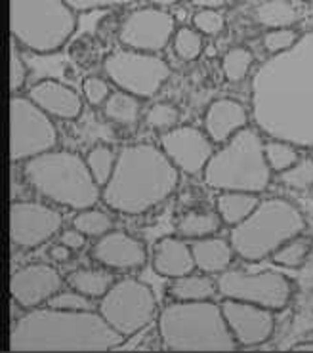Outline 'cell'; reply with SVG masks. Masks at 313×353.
Returning <instances> with one entry per match:
<instances>
[{
  "mask_svg": "<svg viewBox=\"0 0 313 353\" xmlns=\"http://www.w3.org/2000/svg\"><path fill=\"white\" fill-rule=\"evenodd\" d=\"M156 332L168 352H233L239 350L214 300L174 302L156 317Z\"/></svg>",
  "mask_w": 313,
  "mask_h": 353,
  "instance_id": "277c9868",
  "label": "cell"
},
{
  "mask_svg": "<svg viewBox=\"0 0 313 353\" xmlns=\"http://www.w3.org/2000/svg\"><path fill=\"white\" fill-rule=\"evenodd\" d=\"M23 178L42 199L69 210H84L101 201L86 159L74 151L52 149L23 163Z\"/></svg>",
  "mask_w": 313,
  "mask_h": 353,
  "instance_id": "5b68a950",
  "label": "cell"
},
{
  "mask_svg": "<svg viewBox=\"0 0 313 353\" xmlns=\"http://www.w3.org/2000/svg\"><path fill=\"white\" fill-rule=\"evenodd\" d=\"M67 4L77 12H94V10H109V8H121L128 6L134 0H65Z\"/></svg>",
  "mask_w": 313,
  "mask_h": 353,
  "instance_id": "b9f144b4",
  "label": "cell"
},
{
  "mask_svg": "<svg viewBox=\"0 0 313 353\" xmlns=\"http://www.w3.org/2000/svg\"><path fill=\"white\" fill-rule=\"evenodd\" d=\"M191 25L205 37H218L225 29V17L220 10L197 8L191 17Z\"/></svg>",
  "mask_w": 313,
  "mask_h": 353,
  "instance_id": "f35d334b",
  "label": "cell"
},
{
  "mask_svg": "<svg viewBox=\"0 0 313 353\" xmlns=\"http://www.w3.org/2000/svg\"><path fill=\"white\" fill-rule=\"evenodd\" d=\"M218 294L222 300H239L262 305L272 312H283L294 298V283L277 271L248 273L228 270L218 275Z\"/></svg>",
  "mask_w": 313,
  "mask_h": 353,
  "instance_id": "8fae6325",
  "label": "cell"
},
{
  "mask_svg": "<svg viewBox=\"0 0 313 353\" xmlns=\"http://www.w3.org/2000/svg\"><path fill=\"white\" fill-rule=\"evenodd\" d=\"M46 305L58 307V310H69V312H88V310H94V300L69 287L67 290L61 288Z\"/></svg>",
  "mask_w": 313,
  "mask_h": 353,
  "instance_id": "ab89813d",
  "label": "cell"
},
{
  "mask_svg": "<svg viewBox=\"0 0 313 353\" xmlns=\"http://www.w3.org/2000/svg\"><path fill=\"white\" fill-rule=\"evenodd\" d=\"M71 225L84 233L88 239H99L109 231L115 230V220L108 210H99L96 206H90L84 210H77Z\"/></svg>",
  "mask_w": 313,
  "mask_h": 353,
  "instance_id": "f1b7e54d",
  "label": "cell"
},
{
  "mask_svg": "<svg viewBox=\"0 0 313 353\" xmlns=\"http://www.w3.org/2000/svg\"><path fill=\"white\" fill-rule=\"evenodd\" d=\"M300 39L294 27H285V29H267L262 37V46L270 56H279L290 50Z\"/></svg>",
  "mask_w": 313,
  "mask_h": 353,
  "instance_id": "8d00e7d4",
  "label": "cell"
},
{
  "mask_svg": "<svg viewBox=\"0 0 313 353\" xmlns=\"http://www.w3.org/2000/svg\"><path fill=\"white\" fill-rule=\"evenodd\" d=\"M29 79V65L23 58V48L12 39V52H10V88L16 96L23 90Z\"/></svg>",
  "mask_w": 313,
  "mask_h": 353,
  "instance_id": "74e56055",
  "label": "cell"
},
{
  "mask_svg": "<svg viewBox=\"0 0 313 353\" xmlns=\"http://www.w3.org/2000/svg\"><path fill=\"white\" fill-rule=\"evenodd\" d=\"M304 2H310V4H313V0H304Z\"/></svg>",
  "mask_w": 313,
  "mask_h": 353,
  "instance_id": "c3c4849f",
  "label": "cell"
},
{
  "mask_svg": "<svg viewBox=\"0 0 313 353\" xmlns=\"http://www.w3.org/2000/svg\"><path fill=\"white\" fill-rule=\"evenodd\" d=\"M214 145L205 130L191 124H178L172 130L161 134L159 140V148L165 151L170 163L188 176L205 172L208 161L214 155Z\"/></svg>",
  "mask_w": 313,
  "mask_h": 353,
  "instance_id": "9a60e30c",
  "label": "cell"
},
{
  "mask_svg": "<svg viewBox=\"0 0 313 353\" xmlns=\"http://www.w3.org/2000/svg\"><path fill=\"white\" fill-rule=\"evenodd\" d=\"M305 231V218L296 205L281 197L260 201L256 210L239 225L231 228L230 243L235 254L245 262H262L272 258L289 239Z\"/></svg>",
  "mask_w": 313,
  "mask_h": 353,
  "instance_id": "52a82bcc",
  "label": "cell"
},
{
  "mask_svg": "<svg viewBox=\"0 0 313 353\" xmlns=\"http://www.w3.org/2000/svg\"><path fill=\"white\" fill-rule=\"evenodd\" d=\"M151 268L165 279H176L195 271V258L191 245L180 235L159 239L151 254Z\"/></svg>",
  "mask_w": 313,
  "mask_h": 353,
  "instance_id": "44dd1931",
  "label": "cell"
},
{
  "mask_svg": "<svg viewBox=\"0 0 313 353\" xmlns=\"http://www.w3.org/2000/svg\"><path fill=\"white\" fill-rule=\"evenodd\" d=\"M230 0H191V4L195 8H206V10H222Z\"/></svg>",
  "mask_w": 313,
  "mask_h": 353,
  "instance_id": "f6af8a7d",
  "label": "cell"
},
{
  "mask_svg": "<svg viewBox=\"0 0 313 353\" xmlns=\"http://www.w3.org/2000/svg\"><path fill=\"white\" fill-rule=\"evenodd\" d=\"M250 115L265 138L313 149V31L256 69Z\"/></svg>",
  "mask_w": 313,
  "mask_h": 353,
  "instance_id": "6da1fadb",
  "label": "cell"
},
{
  "mask_svg": "<svg viewBox=\"0 0 313 353\" xmlns=\"http://www.w3.org/2000/svg\"><path fill=\"white\" fill-rule=\"evenodd\" d=\"M12 163L23 165L58 145V128L34 101L16 94L12 98Z\"/></svg>",
  "mask_w": 313,
  "mask_h": 353,
  "instance_id": "7c38bea8",
  "label": "cell"
},
{
  "mask_svg": "<svg viewBox=\"0 0 313 353\" xmlns=\"http://www.w3.org/2000/svg\"><path fill=\"white\" fill-rule=\"evenodd\" d=\"M195 268L197 271L208 275H222L223 271L231 270V263L235 260V250L231 247L230 239L222 237H205L191 243Z\"/></svg>",
  "mask_w": 313,
  "mask_h": 353,
  "instance_id": "7402d4cb",
  "label": "cell"
},
{
  "mask_svg": "<svg viewBox=\"0 0 313 353\" xmlns=\"http://www.w3.org/2000/svg\"><path fill=\"white\" fill-rule=\"evenodd\" d=\"M254 65V54L247 46H233L222 58V73L230 83H241L247 79Z\"/></svg>",
  "mask_w": 313,
  "mask_h": 353,
  "instance_id": "1f68e13d",
  "label": "cell"
},
{
  "mask_svg": "<svg viewBox=\"0 0 313 353\" xmlns=\"http://www.w3.org/2000/svg\"><path fill=\"white\" fill-rule=\"evenodd\" d=\"M143 2H148L149 6H159V8H170L174 4H178L181 0H143Z\"/></svg>",
  "mask_w": 313,
  "mask_h": 353,
  "instance_id": "bcb514c9",
  "label": "cell"
},
{
  "mask_svg": "<svg viewBox=\"0 0 313 353\" xmlns=\"http://www.w3.org/2000/svg\"><path fill=\"white\" fill-rule=\"evenodd\" d=\"M63 225L61 212L39 201H16L10 206V239L23 250L42 247L58 235Z\"/></svg>",
  "mask_w": 313,
  "mask_h": 353,
  "instance_id": "5bb4252c",
  "label": "cell"
},
{
  "mask_svg": "<svg viewBox=\"0 0 313 353\" xmlns=\"http://www.w3.org/2000/svg\"><path fill=\"white\" fill-rule=\"evenodd\" d=\"M264 134L247 126L216 149L203 178L216 191L264 193L272 185L273 172L264 151Z\"/></svg>",
  "mask_w": 313,
  "mask_h": 353,
  "instance_id": "8992f818",
  "label": "cell"
},
{
  "mask_svg": "<svg viewBox=\"0 0 313 353\" xmlns=\"http://www.w3.org/2000/svg\"><path fill=\"white\" fill-rule=\"evenodd\" d=\"M86 241H88V237L84 233H81L77 228H73V225L69 230H63L59 233V243L67 245L74 252H81L86 247Z\"/></svg>",
  "mask_w": 313,
  "mask_h": 353,
  "instance_id": "7bdbcfd3",
  "label": "cell"
},
{
  "mask_svg": "<svg viewBox=\"0 0 313 353\" xmlns=\"http://www.w3.org/2000/svg\"><path fill=\"white\" fill-rule=\"evenodd\" d=\"M121 336L96 310L69 312L34 307L16 321L10 332V352H111Z\"/></svg>",
  "mask_w": 313,
  "mask_h": 353,
  "instance_id": "7a4b0ae2",
  "label": "cell"
},
{
  "mask_svg": "<svg viewBox=\"0 0 313 353\" xmlns=\"http://www.w3.org/2000/svg\"><path fill=\"white\" fill-rule=\"evenodd\" d=\"M248 121H250L248 109L241 101L220 98L206 107L203 115V130L216 145H222L235 134H239L243 128H247Z\"/></svg>",
  "mask_w": 313,
  "mask_h": 353,
  "instance_id": "ffe728a7",
  "label": "cell"
},
{
  "mask_svg": "<svg viewBox=\"0 0 313 353\" xmlns=\"http://www.w3.org/2000/svg\"><path fill=\"white\" fill-rule=\"evenodd\" d=\"M264 151L267 165H270L273 174L285 172L287 168H290L302 157L300 155V148H296L294 143L285 140H275V138L265 140Z\"/></svg>",
  "mask_w": 313,
  "mask_h": 353,
  "instance_id": "836d02e7",
  "label": "cell"
},
{
  "mask_svg": "<svg viewBox=\"0 0 313 353\" xmlns=\"http://www.w3.org/2000/svg\"><path fill=\"white\" fill-rule=\"evenodd\" d=\"M98 312L121 336L128 338L148 329L159 317V304L148 283L124 277L115 281L108 294L99 300Z\"/></svg>",
  "mask_w": 313,
  "mask_h": 353,
  "instance_id": "9c48e42d",
  "label": "cell"
},
{
  "mask_svg": "<svg viewBox=\"0 0 313 353\" xmlns=\"http://www.w3.org/2000/svg\"><path fill=\"white\" fill-rule=\"evenodd\" d=\"M74 250H71V248L67 247V245H63V243H56V245H52L48 250V256L50 260L54 263H67L71 258H73Z\"/></svg>",
  "mask_w": 313,
  "mask_h": 353,
  "instance_id": "ee69618b",
  "label": "cell"
},
{
  "mask_svg": "<svg viewBox=\"0 0 313 353\" xmlns=\"http://www.w3.org/2000/svg\"><path fill=\"white\" fill-rule=\"evenodd\" d=\"M63 288V277L50 263H29L14 271L10 294L19 307L34 310L46 305Z\"/></svg>",
  "mask_w": 313,
  "mask_h": 353,
  "instance_id": "e0dca14e",
  "label": "cell"
},
{
  "mask_svg": "<svg viewBox=\"0 0 313 353\" xmlns=\"http://www.w3.org/2000/svg\"><path fill=\"white\" fill-rule=\"evenodd\" d=\"M25 96L34 101L52 119L77 121L83 115V96L71 86L54 81V79H44V81L34 83Z\"/></svg>",
  "mask_w": 313,
  "mask_h": 353,
  "instance_id": "d6986e66",
  "label": "cell"
},
{
  "mask_svg": "<svg viewBox=\"0 0 313 353\" xmlns=\"http://www.w3.org/2000/svg\"><path fill=\"white\" fill-rule=\"evenodd\" d=\"M180 174L161 148L126 145L119 151L113 176L101 188V201L117 214H148L172 197Z\"/></svg>",
  "mask_w": 313,
  "mask_h": 353,
  "instance_id": "3957f363",
  "label": "cell"
},
{
  "mask_svg": "<svg viewBox=\"0 0 313 353\" xmlns=\"http://www.w3.org/2000/svg\"><path fill=\"white\" fill-rule=\"evenodd\" d=\"M117 157H119V153H115L109 145H103V143H98V145L90 148L88 149V153L84 155L86 165L90 168L94 180L98 181L99 188H103L109 181V178L113 176V170H115L117 165Z\"/></svg>",
  "mask_w": 313,
  "mask_h": 353,
  "instance_id": "4dcf8cb0",
  "label": "cell"
},
{
  "mask_svg": "<svg viewBox=\"0 0 313 353\" xmlns=\"http://www.w3.org/2000/svg\"><path fill=\"white\" fill-rule=\"evenodd\" d=\"M223 223L216 210H188L176 223V233L185 241L212 237Z\"/></svg>",
  "mask_w": 313,
  "mask_h": 353,
  "instance_id": "484cf974",
  "label": "cell"
},
{
  "mask_svg": "<svg viewBox=\"0 0 313 353\" xmlns=\"http://www.w3.org/2000/svg\"><path fill=\"white\" fill-rule=\"evenodd\" d=\"M92 260L111 271H138L148 263V248L130 233L113 230L96 239L90 250Z\"/></svg>",
  "mask_w": 313,
  "mask_h": 353,
  "instance_id": "ac0fdd59",
  "label": "cell"
},
{
  "mask_svg": "<svg viewBox=\"0 0 313 353\" xmlns=\"http://www.w3.org/2000/svg\"><path fill=\"white\" fill-rule=\"evenodd\" d=\"M145 124L151 130L165 134L180 124V109L170 101H156L145 113Z\"/></svg>",
  "mask_w": 313,
  "mask_h": 353,
  "instance_id": "d590c367",
  "label": "cell"
},
{
  "mask_svg": "<svg viewBox=\"0 0 313 353\" xmlns=\"http://www.w3.org/2000/svg\"><path fill=\"white\" fill-rule=\"evenodd\" d=\"M260 201L262 199L256 193H247V191H218L214 210L223 225L235 228L254 212Z\"/></svg>",
  "mask_w": 313,
  "mask_h": 353,
  "instance_id": "cb8c5ba5",
  "label": "cell"
},
{
  "mask_svg": "<svg viewBox=\"0 0 313 353\" xmlns=\"http://www.w3.org/2000/svg\"><path fill=\"white\" fill-rule=\"evenodd\" d=\"M103 73L117 90L128 92L136 98H153L168 83L172 69L159 54L130 48L109 52L103 59Z\"/></svg>",
  "mask_w": 313,
  "mask_h": 353,
  "instance_id": "30bf717a",
  "label": "cell"
},
{
  "mask_svg": "<svg viewBox=\"0 0 313 353\" xmlns=\"http://www.w3.org/2000/svg\"><path fill=\"white\" fill-rule=\"evenodd\" d=\"M176 29V19L168 10L148 4L124 17L117 37L123 48L161 54L168 44H172Z\"/></svg>",
  "mask_w": 313,
  "mask_h": 353,
  "instance_id": "4fadbf2b",
  "label": "cell"
},
{
  "mask_svg": "<svg viewBox=\"0 0 313 353\" xmlns=\"http://www.w3.org/2000/svg\"><path fill=\"white\" fill-rule=\"evenodd\" d=\"M277 180L283 188L290 189V191L313 189V159L312 157H300L290 168L277 174Z\"/></svg>",
  "mask_w": 313,
  "mask_h": 353,
  "instance_id": "e575fe53",
  "label": "cell"
},
{
  "mask_svg": "<svg viewBox=\"0 0 313 353\" xmlns=\"http://www.w3.org/2000/svg\"><path fill=\"white\" fill-rule=\"evenodd\" d=\"M113 271L108 268H79L69 273L67 277V287L74 288L79 292H83L92 300H101L108 294L109 288L115 283Z\"/></svg>",
  "mask_w": 313,
  "mask_h": 353,
  "instance_id": "d4e9b609",
  "label": "cell"
},
{
  "mask_svg": "<svg viewBox=\"0 0 313 353\" xmlns=\"http://www.w3.org/2000/svg\"><path fill=\"white\" fill-rule=\"evenodd\" d=\"M292 350L294 352H313V340H304L300 344L292 345Z\"/></svg>",
  "mask_w": 313,
  "mask_h": 353,
  "instance_id": "7dc6e473",
  "label": "cell"
},
{
  "mask_svg": "<svg viewBox=\"0 0 313 353\" xmlns=\"http://www.w3.org/2000/svg\"><path fill=\"white\" fill-rule=\"evenodd\" d=\"M103 117L119 126H134L138 124L141 115V99L128 92H111L109 99L101 107Z\"/></svg>",
  "mask_w": 313,
  "mask_h": 353,
  "instance_id": "83f0119b",
  "label": "cell"
},
{
  "mask_svg": "<svg viewBox=\"0 0 313 353\" xmlns=\"http://www.w3.org/2000/svg\"><path fill=\"white\" fill-rule=\"evenodd\" d=\"M168 298L174 302H203V300H214L218 294V281L212 275L203 271H191L188 275H181L170 279L166 287Z\"/></svg>",
  "mask_w": 313,
  "mask_h": 353,
  "instance_id": "603a6c76",
  "label": "cell"
},
{
  "mask_svg": "<svg viewBox=\"0 0 313 353\" xmlns=\"http://www.w3.org/2000/svg\"><path fill=\"white\" fill-rule=\"evenodd\" d=\"M111 92L109 83L101 77H86L83 81V98L92 107H103Z\"/></svg>",
  "mask_w": 313,
  "mask_h": 353,
  "instance_id": "60d3db41",
  "label": "cell"
},
{
  "mask_svg": "<svg viewBox=\"0 0 313 353\" xmlns=\"http://www.w3.org/2000/svg\"><path fill=\"white\" fill-rule=\"evenodd\" d=\"M172 50L181 61H195L205 52V34L191 27H178L172 39Z\"/></svg>",
  "mask_w": 313,
  "mask_h": 353,
  "instance_id": "d6a6232c",
  "label": "cell"
},
{
  "mask_svg": "<svg viewBox=\"0 0 313 353\" xmlns=\"http://www.w3.org/2000/svg\"><path fill=\"white\" fill-rule=\"evenodd\" d=\"M313 248V241L305 233H300L296 237L289 239L283 247H279L272 254L273 263H277L281 268L287 270H298L305 263V260L310 258Z\"/></svg>",
  "mask_w": 313,
  "mask_h": 353,
  "instance_id": "f546056e",
  "label": "cell"
},
{
  "mask_svg": "<svg viewBox=\"0 0 313 353\" xmlns=\"http://www.w3.org/2000/svg\"><path fill=\"white\" fill-rule=\"evenodd\" d=\"M10 16L12 39L41 56L63 48L77 29V12L65 0H12Z\"/></svg>",
  "mask_w": 313,
  "mask_h": 353,
  "instance_id": "ba28073f",
  "label": "cell"
},
{
  "mask_svg": "<svg viewBox=\"0 0 313 353\" xmlns=\"http://www.w3.org/2000/svg\"><path fill=\"white\" fill-rule=\"evenodd\" d=\"M252 17L256 23L267 31V29L294 27L300 19V12L289 0H265L256 6Z\"/></svg>",
  "mask_w": 313,
  "mask_h": 353,
  "instance_id": "4316f807",
  "label": "cell"
},
{
  "mask_svg": "<svg viewBox=\"0 0 313 353\" xmlns=\"http://www.w3.org/2000/svg\"><path fill=\"white\" fill-rule=\"evenodd\" d=\"M220 305L239 347H258L275 334V312L272 310L239 300H222Z\"/></svg>",
  "mask_w": 313,
  "mask_h": 353,
  "instance_id": "2e32d148",
  "label": "cell"
}]
</instances>
